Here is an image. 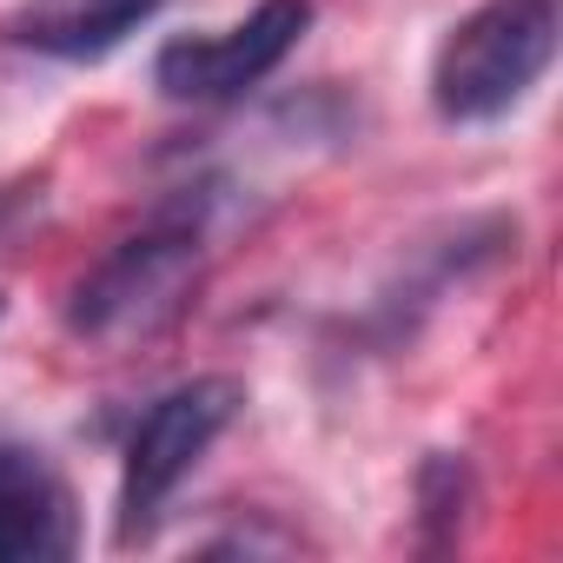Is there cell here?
Returning <instances> with one entry per match:
<instances>
[{"label":"cell","mask_w":563,"mask_h":563,"mask_svg":"<svg viewBox=\"0 0 563 563\" xmlns=\"http://www.w3.org/2000/svg\"><path fill=\"white\" fill-rule=\"evenodd\" d=\"M0 319H8V299H0Z\"/></svg>","instance_id":"8"},{"label":"cell","mask_w":563,"mask_h":563,"mask_svg":"<svg viewBox=\"0 0 563 563\" xmlns=\"http://www.w3.org/2000/svg\"><path fill=\"white\" fill-rule=\"evenodd\" d=\"M14 199H21V192H0V219H8V212H14Z\"/></svg>","instance_id":"7"},{"label":"cell","mask_w":563,"mask_h":563,"mask_svg":"<svg viewBox=\"0 0 563 563\" xmlns=\"http://www.w3.org/2000/svg\"><path fill=\"white\" fill-rule=\"evenodd\" d=\"M159 8L166 0H21L8 21V41L54 54V60H100Z\"/></svg>","instance_id":"6"},{"label":"cell","mask_w":563,"mask_h":563,"mask_svg":"<svg viewBox=\"0 0 563 563\" xmlns=\"http://www.w3.org/2000/svg\"><path fill=\"white\" fill-rule=\"evenodd\" d=\"M245 391L239 378H186L166 398L146 405V418L126 438V471H120V537L146 530L153 510L192 477V464L212 451V438L239 418Z\"/></svg>","instance_id":"3"},{"label":"cell","mask_w":563,"mask_h":563,"mask_svg":"<svg viewBox=\"0 0 563 563\" xmlns=\"http://www.w3.org/2000/svg\"><path fill=\"white\" fill-rule=\"evenodd\" d=\"M556 60V0H484L451 27L431 67V100L444 120H504Z\"/></svg>","instance_id":"2"},{"label":"cell","mask_w":563,"mask_h":563,"mask_svg":"<svg viewBox=\"0 0 563 563\" xmlns=\"http://www.w3.org/2000/svg\"><path fill=\"white\" fill-rule=\"evenodd\" d=\"M67 550H74L67 477L27 444H0V563H47Z\"/></svg>","instance_id":"5"},{"label":"cell","mask_w":563,"mask_h":563,"mask_svg":"<svg viewBox=\"0 0 563 563\" xmlns=\"http://www.w3.org/2000/svg\"><path fill=\"white\" fill-rule=\"evenodd\" d=\"M312 21V0H258V8L225 27V34H186V41H166L159 60H153V80L166 100H232L245 87H258L278 60L299 47Z\"/></svg>","instance_id":"4"},{"label":"cell","mask_w":563,"mask_h":563,"mask_svg":"<svg viewBox=\"0 0 563 563\" xmlns=\"http://www.w3.org/2000/svg\"><path fill=\"white\" fill-rule=\"evenodd\" d=\"M199 265H206L199 225L153 219L133 239H120L93 272H80V286L67 299V325L87 345H107V352L146 345L186 312V299L199 286Z\"/></svg>","instance_id":"1"}]
</instances>
